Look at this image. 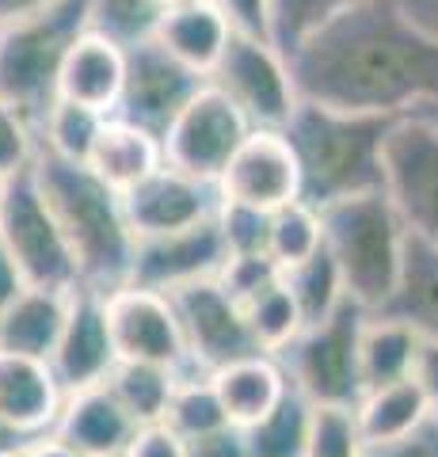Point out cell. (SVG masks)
Returning a JSON list of instances; mask_svg holds the SVG:
<instances>
[{
  "instance_id": "cell-11",
  "label": "cell",
  "mask_w": 438,
  "mask_h": 457,
  "mask_svg": "<svg viewBox=\"0 0 438 457\" xmlns=\"http://www.w3.org/2000/svg\"><path fill=\"white\" fill-rule=\"evenodd\" d=\"M119 362H149L172 374H194L172 297L145 286H119L103 297Z\"/></svg>"
},
{
  "instance_id": "cell-40",
  "label": "cell",
  "mask_w": 438,
  "mask_h": 457,
  "mask_svg": "<svg viewBox=\"0 0 438 457\" xmlns=\"http://www.w3.org/2000/svg\"><path fill=\"white\" fill-rule=\"evenodd\" d=\"M278 278V263L267 252H252V255H229L221 267L218 282L229 290V297H236L240 305L248 302L252 294H260L263 286H271Z\"/></svg>"
},
{
  "instance_id": "cell-39",
  "label": "cell",
  "mask_w": 438,
  "mask_h": 457,
  "mask_svg": "<svg viewBox=\"0 0 438 457\" xmlns=\"http://www.w3.org/2000/svg\"><path fill=\"white\" fill-rule=\"evenodd\" d=\"M38 156V134L23 114L0 99V183L16 171L31 168Z\"/></svg>"
},
{
  "instance_id": "cell-35",
  "label": "cell",
  "mask_w": 438,
  "mask_h": 457,
  "mask_svg": "<svg viewBox=\"0 0 438 457\" xmlns=\"http://www.w3.org/2000/svg\"><path fill=\"white\" fill-rule=\"evenodd\" d=\"M161 0H88L92 31L115 38L119 46H134L141 38H153L161 23Z\"/></svg>"
},
{
  "instance_id": "cell-34",
  "label": "cell",
  "mask_w": 438,
  "mask_h": 457,
  "mask_svg": "<svg viewBox=\"0 0 438 457\" xmlns=\"http://www.w3.org/2000/svg\"><path fill=\"white\" fill-rule=\"evenodd\" d=\"M324 245L320 237V213L309 203H286L271 210V225H267V255L282 267L302 263L305 255H313Z\"/></svg>"
},
{
  "instance_id": "cell-5",
  "label": "cell",
  "mask_w": 438,
  "mask_h": 457,
  "mask_svg": "<svg viewBox=\"0 0 438 457\" xmlns=\"http://www.w3.org/2000/svg\"><path fill=\"white\" fill-rule=\"evenodd\" d=\"M88 0H50L46 8L0 27V99L35 126L58 99L69 46L88 31Z\"/></svg>"
},
{
  "instance_id": "cell-46",
  "label": "cell",
  "mask_w": 438,
  "mask_h": 457,
  "mask_svg": "<svg viewBox=\"0 0 438 457\" xmlns=\"http://www.w3.org/2000/svg\"><path fill=\"white\" fill-rule=\"evenodd\" d=\"M408 20H412L423 35H431L438 42V0H401Z\"/></svg>"
},
{
  "instance_id": "cell-15",
  "label": "cell",
  "mask_w": 438,
  "mask_h": 457,
  "mask_svg": "<svg viewBox=\"0 0 438 457\" xmlns=\"http://www.w3.org/2000/svg\"><path fill=\"white\" fill-rule=\"evenodd\" d=\"M229 248L221 240L218 213L191 228L164 237H145L134 240V263H130V282L126 286H145V290L172 294L176 286L199 282V278H218Z\"/></svg>"
},
{
  "instance_id": "cell-3",
  "label": "cell",
  "mask_w": 438,
  "mask_h": 457,
  "mask_svg": "<svg viewBox=\"0 0 438 457\" xmlns=\"http://www.w3.org/2000/svg\"><path fill=\"white\" fill-rule=\"evenodd\" d=\"M393 122V114L298 99L282 134L302 168V203L320 210L335 198L385 187V137Z\"/></svg>"
},
{
  "instance_id": "cell-22",
  "label": "cell",
  "mask_w": 438,
  "mask_h": 457,
  "mask_svg": "<svg viewBox=\"0 0 438 457\" xmlns=\"http://www.w3.org/2000/svg\"><path fill=\"white\" fill-rule=\"evenodd\" d=\"M229 35H233V23L225 20V12L214 0H179V4H168L161 12L157 31H153V38L176 62H183L202 77H210V69L218 65Z\"/></svg>"
},
{
  "instance_id": "cell-52",
  "label": "cell",
  "mask_w": 438,
  "mask_h": 457,
  "mask_svg": "<svg viewBox=\"0 0 438 457\" xmlns=\"http://www.w3.org/2000/svg\"><path fill=\"white\" fill-rule=\"evenodd\" d=\"M161 4H164V8H168V4H179V0H161Z\"/></svg>"
},
{
  "instance_id": "cell-17",
  "label": "cell",
  "mask_w": 438,
  "mask_h": 457,
  "mask_svg": "<svg viewBox=\"0 0 438 457\" xmlns=\"http://www.w3.org/2000/svg\"><path fill=\"white\" fill-rule=\"evenodd\" d=\"M115 362H119V354H115V343H111L103 294H92L77 286L69 294L62 336L50 351L54 378H58V385L69 396V393L88 389V385H103L107 374L115 370Z\"/></svg>"
},
{
  "instance_id": "cell-13",
  "label": "cell",
  "mask_w": 438,
  "mask_h": 457,
  "mask_svg": "<svg viewBox=\"0 0 438 457\" xmlns=\"http://www.w3.org/2000/svg\"><path fill=\"white\" fill-rule=\"evenodd\" d=\"M206 84L202 73H194L176 62L157 38H141L126 46V80L115 114L134 126H145L149 134H164L168 122L183 111V104Z\"/></svg>"
},
{
  "instance_id": "cell-43",
  "label": "cell",
  "mask_w": 438,
  "mask_h": 457,
  "mask_svg": "<svg viewBox=\"0 0 438 457\" xmlns=\"http://www.w3.org/2000/svg\"><path fill=\"white\" fill-rule=\"evenodd\" d=\"M214 4L225 12L233 31L271 38V4L267 0H214Z\"/></svg>"
},
{
  "instance_id": "cell-2",
  "label": "cell",
  "mask_w": 438,
  "mask_h": 457,
  "mask_svg": "<svg viewBox=\"0 0 438 457\" xmlns=\"http://www.w3.org/2000/svg\"><path fill=\"white\" fill-rule=\"evenodd\" d=\"M31 171L73 252L80 290L107 297L130 282L134 233L126 225L122 195L111 191L88 164L62 161L50 153H38Z\"/></svg>"
},
{
  "instance_id": "cell-9",
  "label": "cell",
  "mask_w": 438,
  "mask_h": 457,
  "mask_svg": "<svg viewBox=\"0 0 438 457\" xmlns=\"http://www.w3.org/2000/svg\"><path fill=\"white\" fill-rule=\"evenodd\" d=\"M385 195L408 237L438 248V122L401 114L385 137Z\"/></svg>"
},
{
  "instance_id": "cell-50",
  "label": "cell",
  "mask_w": 438,
  "mask_h": 457,
  "mask_svg": "<svg viewBox=\"0 0 438 457\" xmlns=\"http://www.w3.org/2000/svg\"><path fill=\"white\" fill-rule=\"evenodd\" d=\"M31 438H35V435H23V431H16L12 423L0 420V457H16Z\"/></svg>"
},
{
  "instance_id": "cell-33",
  "label": "cell",
  "mask_w": 438,
  "mask_h": 457,
  "mask_svg": "<svg viewBox=\"0 0 438 457\" xmlns=\"http://www.w3.org/2000/svg\"><path fill=\"white\" fill-rule=\"evenodd\" d=\"M240 309H244V320H248V332L256 339V347L267 354L286 347V343L302 332V312L278 278L271 286H263L260 294H252Z\"/></svg>"
},
{
  "instance_id": "cell-14",
  "label": "cell",
  "mask_w": 438,
  "mask_h": 457,
  "mask_svg": "<svg viewBox=\"0 0 438 457\" xmlns=\"http://www.w3.org/2000/svg\"><path fill=\"white\" fill-rule=\"evenodd\" d=\"M218 191L229 203H244L256 210H278L302 198V168L282 130L252 126L248 137L236 145L229 164L218 176Z\"/></svg>"
},
{
  "instance_id": "cell-19",
  "label": "cell",
  "mask_w": 438,
  "mask_h": 457,
  "mask_svg": "<svg viewBox=\"0 0 438 457\" xmlns=\"http://www.w3.org/2000/svg\"><path fill=\"white\" fill-rule=\"evenodd\" d=\"M126 80V46L100 31H84L69 46L62 73H58V99L92 107L100 114H115Z\"/></svg>"
},
{
  "instance_id": "cell-23",
  "label": "cell",
  "mask_w": 438,
  "mask_h": 457,
  "mask_svg": "<svg viewBox=\"0 0 438 457\" xmlns=\"http://www.w3.org/2000/svg\"><path fill=\"white\" fill-rule=\"evenodd\" d=\"M84 164H88L111 191L126 195L164 164V149H161V137L149 134L145 126H134V122L119 119V114H107Z\"/></svg>"
},
{
  "instance_id": "cell-25",
  "label": "cell",
  "mask_w": 438,
  "mask_h": 457,
  "mask_svg": "<svg viewBox=\"0 0 438 457\" xmlns=\"http://www.w3.org/2000/svg\"><path fill=\"white\" fill-rule=\"evenodd\" d=\"M377 312L412 324L419 336L438 339V248L434 245L408 237L401 282Z\"/></svg>"
},
{
  "instance_id": "cell-51",
  "label": "cell",
  "mask_w": 438,
  "mask_h": 457,
  "mask_svg": "<svg viewBox=\"0 0 438 457\" xmlns=\"http://www.w3.org/2000/svg\"><path fill=\"white\" fill-rule=\"evenodd\" d=\"M423 114V119H431V122H438V104L434 107H427V111H419Z\"/></svg>"
},
{
  "instance_id": "cell-10",
  "label": "cell",
  "mask_w": 438,
  "mask_h": 457,
  "mask_svg": "<svg viewBox=\"0 0 438 457\" xmlns=\"http://www.w3.org/2000/svg\"><path fill=\"white\" fill-rule=\"evenodd\" d=\"M248 130L252 126L244 114L206 80L161 134L164 164L176 171H187L194 179L218 183L221 168L229 164V156L248 137Z\"/></svg>"
},
{
  "instance_id": "cell-44",
  "label": "cell",
  "mask_w": 438,
  "mask_h": 457,
  "mask_svg": "<svg viewBox=\"0 0 438 457\" xmlns=\"http://www.w3.org/2000/svg\"><path fill=\"white\" fill-rule=\"evenodd\" d=\"M122 457H187V450H183V438L176 431H168L164 423H149L137 427Z\"/></svg>"
},
{
  "instance_id": "cell-1",
  "label": "cell",
  "mask_w": 438,
  "mask_h": 457,
  "mask_svg": "<svg viewBox=\"0 0 438 457\" xmlns=\"http://www.w3.org/2000/svg\"><path fill=\"white\" fill-rule=\"evenodd\" d=\"M302 99L343 111L419 114L438 104V42L401 0H355L286 54Z\"/></svg>"
},
{
  "instance_id": "cell-37",
  "label": "cell",
  "mask_w": 438,
  "mask_h": 457,
  "mask_svg": "<svg viewBox=\"0 0 438 457\" xmlns=\"http://www.w3.org/2000/svg\"><path fill=\"white\" fill-rule=\"evenodd\" d=\"M267 4H271V42L282 54H290L313 27L332 20L355 0H267Z\"/></svg>"
},
{
  "instance_id": "cell-20",
  "label": "cell",
  "mask_w": 438,
  "mask_h": 457,
  "mask_svg": "<svg viewBox=\"0 0 438 457\" xmlns=\"http://www.w3.org/2000/svg\"><path fill=\"white\" fill-rule=\"evenodd\" d=\"M65 389L50 362L0 351V420L23 435H46L62 416Z\"/></svg>"
},
{
  "instance_id": "cell-36",
  "label": "cell",
  "mask_w": 438,
  "mask_h": 457,
  "mask_svg": "<svg viewBox=\"0 0 438 457\" xmlns=\"http://www.w3.org/2000/svg\"><path fill=\"white\" fill-rule=\"evenodd\" d=\"M302 457H362V438L355 427V411L339 404H313L309 438Z\"/></svg>"
},
{
  "instance_id": "cell-41",
  "label": "cell",
  "mask_w": 438,
  "mask_h": 457,
  "mask_svg": "<svg viewBox=\"0 0 438 457\" xmlns=\"http://www.w3.org/2000/svg\"><path fill=\"white\" fill-rule=\"evenodd\" d=\"M362 457H438V416H427L416 431L389 442H370L362 446Z\"/></svg>"
},
{
  "instance_id": "cell-12",
  "label": "cell",
  "mask_w": 438,
  "mask_h": 457,
  "mask_svg": "<svg viewBox=\"0 0 438 457\" xmlns=\"http://www.w3.org/2000/svg\"><path fill=\"white\" fill-rule=\"evenodd\" d=\"M168 297L176 305L183 343H187V362L194 374H214L218 366L260 351L248 332L244 309L236 297H229V290L218 278L176 286Z\"/></svg>"
},
{
  "instance_id": "cell-30",
  "label": "cell",
  "mask_w": 438,
  "mask_h": 457,
  "mask_svg": "<svg viewBox=\"0 0 438 457\" xmlns=\"http://www.w3.org/2000/svg\"><path fill=\"white\" fill-rule=\"evenodd\" d=\"M176 378L172 370L164 366H149V362H115V370L107 374V389L119 404L130 411V420L137 427H149V423H161L164 420V408H168V396L176 389Z\"/></svg>"
},
{
  "instance_id": "cell-24",
  "label": "cell",
  "mask_w": 438,
  "mask_h": 457,
  "mask_svg": "<svg viewBox=\"0 0 438 457\" xmlns=\"http://www.w3.org/2000/svg\"><path fill=\"white\" fill-rule=\"evenodd\" d=\"M69 294L23 286V290L0 309V351L50 362V351H54V343L62 336V324H65Z\"/></svg>"
},
{
  "instance_id": "cell-31",
  "label": "cell",
  "mask_w": 438,
  "mask_h": 457,
  "mask_svg": "<svg viewBox=\"0 0 438 457\" xmlns=\"http://www.w3.org/2000/svg\"><path fill=\"white\" fill-rule=\"evenodd\" d=\"M107 114L92 111V107H80V104H69V99H54L50 111L42 114L38 122V153H50V156H62V161H77L84 164L92 153V141L100 134Z\"/></svg>"
},
{
  "instance_id": "cell-29",
  "label": "cell",
  "mask_w": 438,
  "mask_h": 457,
  "mask_svg": "<svg viewBox=\"0 0 438 457\" xmlns=\"http://www.w3.org/2000/svg\"><path fill=\"white\" fill-rule=\"evenodd\" d=\"M309 420H313V404L290 385L286 396L260 423L244 427L248 457H302L309 438Z\"/></svg>"
},
{
  "instance_id": "cell-6",
  "label": "cell",
  "mask_w": 438,
  "mask_h": 457,
  "mask_svg": "<svg viewBox=\"0 0 438 457\" xmlns=\"http://www.w3.org/2000/svg\"><path fill=\"white\" fill-rule=\"evenodd\" d=\"M366 309L347 297L328 320L309 324L293 336L286 347L275 351L286 381L309 404H339L355 408L362 396L359 385V324Z\"/></svg>"
},
{
  "instance_id": "cell-16",
  "label": "cell",
  "mask_w": 438,
  "mask_h": 457,
  "mask_svg": "<svg viewBox=\"0 0 438 457\" xmlns=\"http://www.w3.org/2000/svg\"><path fill=\"white\" fill-rule=\"evenodd\" d=\"M221 191L218 183L194 179L187 171H176L161 164L153 176H145L122 195V210H126V225H130L134 240L145 237H164V233H179L191 228L206 218L218 213Z\"/></svg>"
},
{
  "instance_id": "cell-8",
  "label": "cell",
  "mask_w": 438,
  "mask_h": 457,
  "mask_svg": "<svg viewBox=\"0 0 438 457\" xmlns=\"http://www.w3.org/2000/svg\"><path fill=\"white\" fill-rule=\"evenodd\" d=\"M206 80L244 114L248 126H263V130H282L302 99L286 54L271 38L244 31L229 35Z\"/></svg>"
},
{
  "instance_id": "cell-38",
  "label": "cell",
  "mask_w": 438,
  "mask_h": 457,
  "mask_svg": "<svg viewBox=\"0 0 438 457\" xmlns=\"http://www.w3.org/2000/svg\"><path fill=\"white\" fill-rule=\"evenodd\" d=\"M267 225H271V213L244 206V203H229L221 198L218 203V228L229 255H252V252H267Z\"/></svg>"
},
{
  "instance_id": "cell-47",
  "label": "cell",
  "mask_w": 438,
  "mask_h": 457,
  "mask_svg": "<svg viewBox=\"0 0 438 457\" xmlns=\"http://www.w3.org/2000/svg\"><path fill=\"white\" fill-rule=\"evenodd\" d=\"M16 457H80V453H77V450H69L54 431H46V435H35Z\"/></svg>"
},
{
  "instance_id": "cell-21",
  "label": "cell",
  "mask_w": 438,
  "mask_h": 457,
  "mask_svg": "<svg viewBox=\"0 0 438 457\" xmlns=\"http://www.w3.org/2000/svg\"><path fill=\"white\" fill-rule=\"evenodd\" d=\"M210 385H214V393H218L225 420L240 427V431L260 423L290 389L278 359L267 351L244 354V359H236V362L218 366L214 374H210Z\"/></svg>"
},
{
  "instance_id": "cell-26",
  "label": "cell",
  "mask_w": 438,
  "mask_h": 457,
  "mask_svg": "<svg viewBox=\"0 0 438 457\" xmlns=\"http://www.w3.org/2000/svg\"><path fill=\"white\" fill-rule=\"evenodd\" d=\"M416 343H419V332L412 324L385 317V312H366L362 324H359V347H355L362 393L408 378Z\"/></svg>"
},
{
  "instance_id": "cell-28",
  "label": "cell",
  "mask_w": 438,
  "mask_h": 457,
  "mask_svg": "<svg viewBox=\"0 0 438 457\" xmlns=\"http://www.w3.org/2000/svg\"><path fill=\"white\" fill-rule=\"evenodd\" d=\"M278 282L290 290L293 305L302 312V328L309 324H320L328 320L332 312L347 302V290H343V278H339V267L328 255V248H317L313 255H305L302 263L293 267H282L278 270Z\"/></svg>"
},
{
  "instance_id": "cell-32",
  "label": "cell",
  "mask_w": 438,
  "mask_h": 457,
  "mask_svg": "<svg viewBox=\"0 0 438 457\" xmlns=\"http://www.w3.org/2000/svg\"><path fill=\"white\" fill-rule=\"evenodd\" d=\"M161 423L168 427V431H176L183 442L229 423L221 404H218L214 385H210V374H179Z\"/></svg>"
},
{
  "instance_id": "cell-4",
  "label": "cell",
  "mask_w": 438,
  "mask_h": 457,
  "mask_svg": "<svg viewBox=\"0 0 438 457\" xmlns=\"http://www.w3.org/2000/svg\"><path fill=\"white\" fill-rule=\"evenodd\" d=\"M320 237L324 248L339 267L343 290L366 312H377L393 297L404 267L408 228L397 206L389 203L385 187L362 191L351 198L320 206Z\"/></svg>"
},
{
  "instance_id": "cell-42",
  "label": "cell",
  "mask_w": 438,
  "mask_h": 457,
  "mask_svg": "<svg viewBox=\"0 0 438 457\" xmlns=\"http://www.w3.org/2000/svg\"><path fill=\"white\" fill-rule=\"evenodd\" d=\"M187 457H248V442H244V431L233 423L225 427H214L206 435H194L183 442Z\"/></svg>"
},
{
  "instance_id": "cell-18",
  "label": "cell",
  "mask_w": 438,
  "mask_h": 457,
  "mask_svg": "<svg viewBox=\"0 0 438 457\" xmlns=\"http://www.w3.org/2000/svg\"><path fill=\"white\" fill-rule=\"evenodd\" d=\"M54 435L80 457H122L137 435V423L111 396L107 385H88V389L65 396Z\"/></svg>"
},
{
  "instance_id": "cell-27",
  "label": "cell",
  "mask_w": 438,
  "mask_h": 457,
  "mask_svg": "<svg viewBox=\"0 0 438 457\" xmlns=\"http://www.w3.org/2000/svg\"><path fill=\"white\" fill-rule=\"evenodd\" d=\"M351 411H355L362 446H370V442H389L416 431L431 416V404L412 378H401V381L377 385V389H366Z\"/></svg>"
},
{
  "instance_id": "cell-7",
  "label": "cell",
  "mask_w": 438,
  "mask_h": 457,
  "mask_svg": "<svg viewBox=\"0 0 438 457\" xmlns=\"http://www.w3.org/2000/svg\"><path fill=\"white\" fill-rule=\"evenodd\" d=\"M0 245L8 248L23 286L38 290H77V263L62 225L42 198L35 171L23 168L0 183Z\"/></svg>"
},
{
  "instance_id": "cell-48",
  "label": "cell",
  "mask_w": 438,
  "mask_h": 457,
  "mask_svg": "<svg viewBox=\"0 0 438 457\" xmlns=\"http://www.w3.org/2000/svg\"><path fill=\"white\" fill-rule=\"evenodd\" d=\"M23 290V278H20V270H16V263H12V255H8V248L0 245V309H4L12 297H16Z\"/></svg>"
},
{
  "instance_id": "cell-49",
  "label": "cell",
  "mask_w": 438,
  "mask_h": 457,
  "mask_svg": "<svg viewBox=\"0 0 438 457\" xmlns=\"http://www.w3.org/2000/svg\"><path fill=\"white\" fill-rule=\"evenodd\" d=\"M50 0H0V27L12 23V20H20V16H31V12L38 8H46Z\"/></svg>"
},
{
  "instance_id": "cell-45",
  "label": "cell",
  "mask_w": 438,
  "mask_h": 457,
  "mask_svg": "<svg viewBox=\"0 0 438 457\" xmlns=\"http://www.w3.org/2000/svg\"><path fill=\"white\" fill-rule=\"evenodd\" d=\"M408 378L419 385V393L427 396L431 404V416H438V339L431 336H419L416 343V354H412V370Z\"/></svg>"
}]
</instances>
